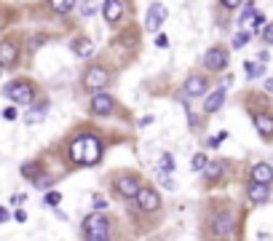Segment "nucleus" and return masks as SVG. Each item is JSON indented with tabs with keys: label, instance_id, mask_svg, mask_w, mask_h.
<instances>
[{
	"label": "nucleus",
	"instance_id": "nucleus-1",
	"mask_svg": "<svg viewBox=\"0 0 273 241\" xmlns=\"http://www.w3.org/2000/svg\"><path fill=\"white\" fill-rule=\"evenodd\" d=\"M102 158V142L94 134H83L70 145V161L72 164H83V166H94Z\"/></svg>",
	"mask_w": 273,
	"mask_h": 241
},
{
	"label": "nucleus",
	"instance_id": "nucleus-2",
	"mask_svg": "<svg viewBox=\"0 0 273 241\" xmlns=\"http://www.w3.org/2000/svg\"><path fill=\"white\" fill-rule=\"evenodd\" d=\"M83 236L86 241H108L110 239V220L108 214L94 212L83 220Z\"/></svg>",
	"mask_w": 273,
	"mask_h": 241
},
{
	"label": "nucleus",
	"instance_id": "nucleus-3",
	"mask_svg": "<svg viewBox=\"0 0 273 241\" xmlns=\"http://www.w3.org/2000/svg\"><path fill=\"white\" fill-rule=\"evenodd\" d=\"M3 94L8 96L11 102L27 107V105H32V99H35V86H32L30 81H11L8 86L3 89Z\"/></svg>",
	"mask_w": 273,
	"mask_h": 241
},
{
	"label": "nucleus",
	"instance_id": "nucleus-4",
	"mask_svg": "<svg viewBox=\"0 0 273 241\" xmlns=\"http://www.w3.org/2000/svg\"><path fill=\"white\" fill-rule=\"evenodd\" d=\"M108 83H110V73L102 67V64H91V67L83 73V89L91 91V94L105 91V86H108Z\"/></svg>",
	"mask_w": 273,
	"mask_h": 241
},
{
	"label": "nucleus",
	"instance_id": "nucleus-5",
	"mask_svg": "<svg viewBox=\"0 0 273 241\" xmlns=\"http://www.w3.org/2000/svg\"><path fill=\"white\" fill-rule=\"evenodd\" d=\"M209 231L215 239H225V236H236V220L230 212H217L209 223Z\"/></svg>",
	"mask_w": 273,
	"mask_h": 241
},
{
	"label": "nucleus",
	"instance_id": "nucleus-6",
	"mask_svg": "<svg viewBox=\"0 0 273 241\" xmlns=\"http://www.w3.org/2000/svg\"><path fill=\"white\" fill-rule=\"evenodd\" d=\"M204 67L212 70V73H222V70L228 67V51H225L222 46L209 48V51L204 54Z\"/></svg>",
	"mask_w": 273,
	"mask_h": 241
},
{
	"label": "nucleus",
	"instance_id": "nucleus-7",
	"mask_svg": "<svg viewBox=\"0 0 273 241\" xmlns=\"http://www.w3.org/2000/svg\"><path fill=\"white\" fill-rule=\"evenodd\" d=\"M164 22H166V5L164 3H150L148 14H145V27H148L150 32H158Z\"/></svg>",
	"mask_w": 273,
	"mask_h": 241
},
{
	"label": "nucleus",
	"instance_id": "nucleus-8",
	"mask_svg": "<svg viewBox=\"0 0 273 241\" xmlns=\"http://www.w3.org/2000/svg\"><path fill=\"white\" fill-rule=\"evenodd\" d=\"M139 180L134 177V174H121V177H115V191L121 193L123 198H137L139 193Z\"/></svg>",
	"mask_w": 273,
	"mask_h": 241
},
{
	"label": "nucleus",
	"instance_id": "nucleus-9",
	"mask_svg": "<svg viewBox=\"0 0 273 241\" xmlns=\"http://www.w3.org/2000/svg\"><path fill=\"white\" fill-rule=\"evenodd\" d=\"M112 107H115V99H112L108 91H99V94L91 96L89 110H91L94 115H110V113H112Z\"/></svg>",
	"mask_w": 273,
	"mask_h": 241
},
{
	"label": "nucleus",
	"instance_id": "nucleus-10",
	"mask_svg": "<svg viewBox=\"0 0 273 241\" xmlns=\"http://www.w3.org/2000/svg\"><path fill=\"white\" fill-rule=\"evenodd\" d=\"M137 204H139V209H142V212H156L158 206H161V196H158L153 188H139Z\"/></svg>",
	"mask_w": 273,
	"mask_h": 241
},
{
	"label": "nucleus",
	"instance_id": "nucleus-11",
	"mask_svg": "<svg viewBox=\"0 0 273 241\" xmlns=\"http://www.w3.org/2000/svg\"><path fill=\"white\" fill-rule=\"evenodd\" d=\"M102 16L108 24H118L123 16V0H105L102 3Z\"/></svg>",
	"mask_w": 273,
	"mask_h": 241
},
{
	"label": "nucleus",
	"instance_id": "nucleus-12",
	"mask_svg": "<svg viewBox=\"0 0 273 241\" xmlns=\"http://www.w3.org/2000/svg\"><path fill=\"white\" fill-rule=\"evenodd\" d=\"M19 59V46L16 41H3L0 43V67H11Z\"/></svg>",
	"mask_w": 273,
	"mask_h": 241
},
{
	"label": "nucleus",
	"instance_id": "nucleus-13",
	"mask_svg": "<svg viewBox=\"0 0 273 241\" xmlns=\"http://www.w3.org/2000/svg\"><path fill=\"white\" fill-rule=\"evenodd\" d=\"M46 115H49V102H35V105L22 115V121L27 123V126H35V123L46 121Z\"/></svg>",
	"mask_w": 273,
	"mask_h": 241
},
{
	"label": "nucleus",
	"instance_id": "nucleus-14",
	"mask_svg": "<svg viewBox=\"0 0 273 241\" xmlns=\"http://www.w3.org/2000/svg\"><path fill=\"white\" fill-rule=\"evenodd\" d=\"M252 121H255V129L260 132V137L271 140V137H273V115L271 113H255V115H252Z\"/></svg>",
	"mask_w": 273,
	"mask_h": 241
},
{
	"label": "nucleus",
	"instance_id": "nucleus-15",
	"mask_svg": "<svg viewBox=\"0 0 273 241\" xmlns=\"http://www.w3.org/2000/svg\"><path fill=\"white\" fill-rule=\"evenodd\" d=\"M206 86H209V81H206L204 75H190L188 81H185V94L188 96H201V94H206Z\"/></svg>",
	"mask_w": 273,
	"mask_h": 241
},
{
	"label": "nucleus",
	"instance_id": "nucleus-16",
	"mask_svg": "<svg viewBox=\"0 0 273 241\" xmlns=\"http://www.w3.org/2000/svg\"><path fill=\"white\" fill-rule=\"evenodd\" d=\"M246 196H249V201H255V204H265V201L271 198V191L263 182H249V185H246Z\"/></svg>",
	"mask_w": 273,
	"mask_h": 241
},
{
	"label": "nucleus",
	"instance_id": "nucleus-17",
	"mask_svg": "<svg viewBox=\"0 0 273 241\" xmlns=\"http://www.w3.org/2000/svg\"><path fill=\"white\" fill-rule=\"evenodd\" d=\"M222 102H225V86H217L209 96H206L204 110H206V113H217V110L222 107Z\"/></svg>",
	"mask_w": 273,
	"mask_h": 241
},
{
	"label": "nucleus",
	"instance_id": "nucleus-18",
	"mask_svg": "<svg viewBox=\"0 0 273 241\" xmlns=\"http://www.w3.org/2000/svg\"><path fill=\"white\" fill-rule=\"evenodd\" d=\"M252 182L271 185V182H273V166L271 164H255V166H252Z\"/></svg>",
	"mask_w": 273,
	"mask_h": 241
},
{
	"label": "nucleus",
	"instance_id": "nucleus-19",
	"mask_svg": "<svg viewBox=\"0 0 273 241\" xmlns=\"http://www.w3.org/2000/svg\"><path fill=\"white\" fill-rule=\"evenodd\" d=\"M72 54L81 56V59H89V56H94V43L89 38H75L72 41Z\"/></svg>",
	"mask_w": 273,
	"mask_h": 241
},
{
	"label": "nucleus",
	"instance_id": "nucleus-20",
	"mask_svg": "<svg viewBox=\"0 0 273 241\" xmlns=\"http://www.w3.org/2000/svg\"><path fill=\"white\" fill-rule=\"evenodd\" d=\"M49 8L56 14H70L75 8V0H49Z\"/></svg>",
	"mask_w": 273,
	"mask_h": 241
},
{
	"label": "nucleus",
	"instance_id": "nucleus-21",
	"mask_svg": "<svg viewBox=\"0 0 273 241\" xmlns=\"http://www.w3.org/2000/svg\"><path fill=\"white\" fill-rule=\"evenodd\" d=\"M244 73L249 81H255V78H260L265 73V64H260V62H244Z\"/></svg>",
	"mask_w": 273,
	"mask_h": 241
},
{
	"label": "nucleus",
	"instance_id": "nucleus-22",
	"mask_svg": "<svg viewBox=\"0 0 273 241\" xmlns=\"http://www.w3.org/2000/svg\"><path fill=\"white\" fill-rule=\"evenodd\" d=\"M174 155L171 153H164L161 155V161H158V174H169V172H174Z\"/></svg>",
	"mask_w": 273,
	"mask_h": 241
},
{
	"label": "nucleus",
	"instance_id": "nucleus-23",
	"mask_svg": "<svg viewBox=\"0 0 273 241\" xmlns=\"http://www.w3.org/2000/svg\"><path fill=\"white\" fill-rule=\"evenodd\" d=\"M222 169H225L222 161H209V164H206V169H204L206 180H217L219 174H222Z\"/></svg>",
	"mask_w": 273,
	"mask_h": 241
},
{
	"label": "nucleus",
	"instance_id": "nucleus-24",
	"mask_svg": "<svg viewBox=\"0 0 273 241\" xmlns=\"http://www.w3.org/2000/svg\"><path fill=\"white\" fill-rule=\"evenodd\" d=\"M38 172H41V164H38V161H27V164H22V177L38 180Z\"/></svg>",
	"mask_w": 273,
	"mask_h": 241
},
{
	"label": "nucleus",
	"instance_id": "nucleus-25",
	"mask_svg": "<svg viewBox=\"0 0 273 241\" xmlns=\"http://www.w3.org/2000/svg\"><path fill=\"white\" fill-rule=\"evenodd\" d=\"M81 14H83L86 19L97 14V3H94V0H83V3H81Z\"/></svg>",
	"mask_w": 273,
	"mask_h": 241
},
{
	"label": "nucleus",
	"instance_id": "nucleus-26",
	"mask_svg": "<svg viewBox=\"0 0 273 241\" xmlns=\"http://www.w3.org/2000/svg\"><path fill=\"white\" fill-rule=\"evenodd\" d=\"M206 164H209V161H206V155H204V153L193 155V161H190V166L196 169V172H204V169H206Z\"/></svg>",
	"mask_w": 273,
	"mask_h": 241
},
{
	"label": "nucleus",
	"instance_id": "nucleus-27",
	"mask_svg": "<svg viewBox=\"0 0 273 241\" xmlns=\"http://www.w3.org/2000/svg\"><path fill=\"white\" fill-rule=\"evenodd\" d=\"M246 43H249V32H238V35L233 38V48H244Z\"/></svg>",
	"mask_w": 273,
	"mask_h": 241
},
{
	"label": "nucleus",
	"instance_id": "nucleus-28",
	"mask_svg": "<svg viewBox=\"0 0 273 241\" xmlns=\"http://www.w3.org/2000/svg\"><path fill=\"white\" fill-rule=\"evenodd\" d=\"M249 22H252V30H255V32H260V30L265 27V16H263V14H255Z\"/></svg>",
	"mask_w": 273,
	"mask_h": 241
},
{
	"label": "nucleus",
	"instance_id": "nucleus-29",
	"mask_svg": "<svg viewBox=\"0 0 273 241\" xmlns=\"http://www.w3.org/2000/svg\"><path fill=\"white\" fill-rule=\"evenodd\" d=\"M43 201H46V204H49V206H56V204H59V201H62V193H56V191H51V193H49V196H46Z\"/></svg>",
	"mask_w": 273,
	"mask_h": 241
},
{
	"label": "nucleus",
	"instance_id": "nucleus-30",
	"mask_svg": "<svg viewBox=\"0 0 273 241\" xmlns=\"http://www.w3.org/2000/svg\"><path fill=\"white\" fill-rule=\"evenodd\" d=\"M263 41L268 46H273V24H265L263 27Z\"/></svg>",
	"mask_w": 273,
	"mask_h": 241
},
{
	"label": "nucleus",
	"instance_id": "nucleus-31",
	"mask_svg": "<svg viewBox=\"0 0 273 241\" xmlns=\"http://www.w3.org/2000/svg\"><path fill=\"white\" fill-rule=\"evenodd\" d=\"M252 16H255V5L249 3V5H246V8H244V14H241V24H246V22H249Z\"/></svg>",
	"mask_w": 273,
	"mask_h": 241
},
{
	"label": "nucleus",
	"instance_id": "nucleus-32",
	"mask_svg": "<svg viewBox=\"0 0 273 241\" xmlns=\"http://www.w3.org/2000/svg\"><path fill=\"white\" fill-rule=\"evenodd\" d=\"M161 185H164V188H169V191H174V188H177V182L171 180L169 174H161Z\"/></svg>",
	"mask_w": 273,
	"mask_h": 241
},
{
	"label": "nucleus",
	"instance_id": "nucleus-33",
	"mask_svg": "<svg viewBox=\"0 0 273 241\" xmlns=\"http://www.w3.org/2000/svg\"><path fill=\"white\" fill-rule=\"evenodd\" d=\"M225 137H228V134H225V132H222V134H219V137H209V140H206V145H209V147H217V145H219V142H222V140H225Z\"/></svg>",
	"mask_w": 273,
	"mask_h": 241
},
{
	"label": "nucleus",
	"instance_id": "nucleus-34",
	"mask_svg": "<svg viewBox=\"0 0 273 241\" xmlns=\"http://www.w3.org/2000/svg\"><path fill=\"white\" fill-rule=\"evenodd\" d=\"M219 3H222V8H238L244 0H219Z\"/></svg>",
	"mask_w": 273,
	"mask_h": 241
},
{
	"label": "nucleus",
	"instance_id": "nucleus-35",
	"mask_svg": "<svg viewBox=\"0 0 273 241\" xmlns=\"http://www.w3.org/2000/svg\"><path fill=\"white\" fill-rule=\"evenodd\" d=\"M14 220H16V223H27V212H24V209H16V212H14Z\"/></svg>",
	"mask_w": 273,
	"mask_h": 241
},
{
	"label": "nucleus",
	"instance_id": "nucleus-36",
	"mask_svg": "<svg viewBox=\"0 0 273 241\" xmlns=\"http://www.w3.org/2000/svg\"><path fill=\"white\" fill-rule=\"evenodd\" d=\"M156 46H158V48H166V46H169V38H166V35H158V38H156Z\"/></svg>",
	"mask_w": 273,
	"mask_h": 241
},
{
	"label": "nucleus",
	"instance_id": "nucleus-37",
	"mask_svg": "<svg viewBox=\"0 0 273 241\" xmlns=\"http://www.w3.org/2000/svg\"><path fill=\"white\" fill-rule=\"evenodd\" d=\"M94 206H97V209H105V206H108V201H105L102 196H97L94 198Z\"/></svg>",
	"mask_w": 273,
	"mask_h": 241
},
{
	"label": "nucleus",
	"instance_id": "nucleus-38",
	"mask_svg": "<svg viewBox=\"0 0 273 241\" xmlns=\"http://www.w3.org/2000/svg\"><path fill=\"white\" fill-rule=\"evenodd\" d=\"M3 115H5V118H8V121H14V118H16V110H14V107H8V110H5Z\"/></svg>",
	"mask_w": 273,
	"mask_h": 241
},
{
	"label": "nucleus",
	"instance_id": "nucleus-39",
	"mask_svg": "<svg viewBox=\"0 0 273 241\" xmlns=\"http://www.w3.org/2000/svg\"><path fill=\"white\" fill-rule=\"evenodd\" d=\"M24 198H27V196H24V193H22V196H19V193H16V196L11 198V201H14V204H24Z\"/></svg>",
	"mask_w": 273,
	"mask_h": 241
},
{
	"label": "nucleus",
	"instance_id": "nucleus-40",
	"mask_svg": "<svg viewBox=\"0 0 273 241\" xmlns=\"http://www.w3.org/2000/svg\"><path fill=\"white\" fill-rule=\"evenodd\" d=\"M265 91H268V94H273V78H268V81H265Z\"/></svg>",
	"mask_w": 273,
	"mask_h": 241
},
{
	"label": "nucleus",
	"instance_id": "nucleus-41",
	"mask_svg": "<svg viewBox=\"0 0 273 241\" xmlns=\"http://www.w3.org/2000/svg\"><path fill=\"white\" fill-rule=\"evenodd\" d=\"M5 220H8V212H5L3 206H0V223H5Z\"/></svg>",
	"mask_w": 273,
	"mask_h": 241
}]
</instances>
